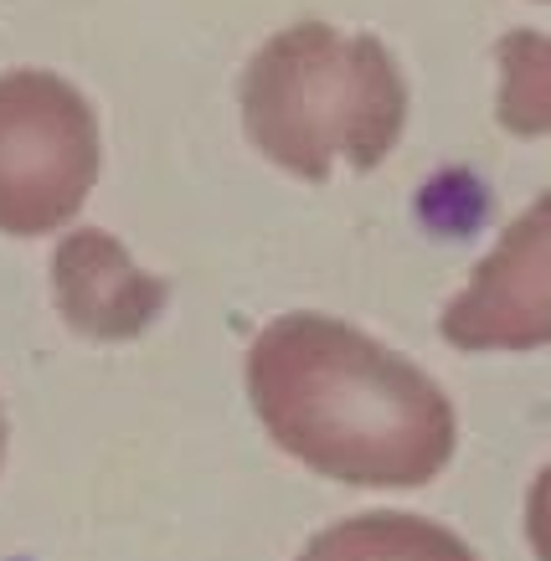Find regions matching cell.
Wrapping results in <instances>:
<instances>
[{
    "label": "cell",
    "mask_w": 551,
    "mask_h": 561,
    "mask_svg": "<svg viewBox=\"0 0 551 561\" xmlns=\"http://www.w3.org/2000/svg\"><path fill=\"white\" fill-rule=\"evenodd\" d=\"M248 402L289 459L366 490H423L459 443L454 402L423 366L330 314L263 324Z\"/></svg>",
    "instance_id": "1"
},
{
    "label": "cell",
    "mask_w": 551,
    "mask_h": 561,
    "mask_svg": "<svg viewBox=\"0 0 551 561\" xmlns=\"http://www.w3.org/2000/svg\"><path fill=\"white\" fill-rule=\"evenodd\" d=\"M242 124L278 171L325 186L335 154L366 175L397 150L407 83L377 36L294 21L242 72Z\"/></svg>",
    "instance_id": "2"
},
{
    "label": "cell",
    "mask_w": 551,
    "mask_h": 561,
    "mask_svg": "<svg viewBox=\"0 0 551 561\" xmlns=\"http://www.w3.org/2000/svg\"><path fill=\"white\" fill-rule=\"evenodd\" d=\"M99 181V119L57 72L0 78V232L42 238L83 211Z\"/></svg>",
    "instance_id": "3"
},
{
    "label": "cell",
    "mask_w": 551,
    "mask_h": 561,
    "mask_svg": "<svg viewBox=\"0 0 551 561\" xmlns=\"http://www.w3.org/2000/svg\"><path fill=\"white\" fill-rule=\"evenodd\" d=\"M438 335L469 356L551 345V191L474 263L469 284L438 314Z\"/></svg>",
    "instance_id": "4"
},
{
    "label": "cell",
    "mask_w": 551,
    "mask_h": 561,
    "mask_svg": "<svg viewBox=\"0 0 551 561\" xmlns=\"http://www.w3.org/2000/svg\"><path fill=\"white\" fill-rule=\"evenodd\" d=\"M53 284L62 320L88 341H129L150 330V320L165 309V284L135 268L124 242L99 227H78L72 238H62L53 257Z\"/></svg>",
    "instance_id": "5"
},
{
    "label": "cell",
    "mask_w": 551,
    "mask_h": 561,
    "mask_svg": "<svg viewBox=\"0 0 551 561\" xmlns=\"http://www.w3.org/2000/svg\"><path fill=\"white\" fill-rule=\"evenodd\" d=\"M294 561H480V557L454 530L433 526L423 515L371 511L310 536V546Z\"/></svg>",
    "instance_id": "6"
},
{
    "label": "cell",
    "mask_w": 551,
    "mask_h": 561,
    "mask_svg": "<svg viewBox=\"0 0 551 561\" xmlns=\"http://www.w3.org/2000/svg\"><path fill=\"white\" fill-rule=\"evenodd\" d=\"M495 62H500L495 119L520 139L551 135V36L505 32L495 47Z\"/></svg>",
    "instance_id": "7"
},
{
    "label": "cell",
    "mask_w": 551,
    "mask_h": 561,
    "mask_svg": "<svg viewBox=\"0 0 551 561\" xmlns=\"http://www.w3.org/2000/svg\"><path fill=\"white\" fill-rule=\"evenodd\" d=\"M526 536H531L536 561H551V463L536 474L531 500H526Z\"/></svg>",
    "instance_id": "8"
},
{
    "label": "cell",
    "mask_w": 551,
    "mask_h": 561,
    "mask_svg": "<svg viewBox=\"0 0 551 561\" xmlns=\"http://www.w3.org/2000/svg\"><path fill=\"white\" fill-rule=\"evenodd\" d=\"M0 463H5V412H0Z\"/></svg>",
    "instance_id": "9"
}]
</instances>
